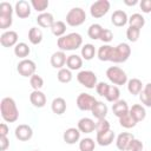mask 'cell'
Instances as JSON below:
<instances>
[{
	"instance_id": "1",
	"label": "cell",
	"mask_w": 151,
	"mask_h": 151,
	"mask_svg": "<svg viewBox=\"0 0 151 151\" xmlns=\"http://www.w3.org/2000/svg\"><path fill=\"white\" fill-rule=\"evenodd\" d=\"M0 112L1 117L6 123H14L19 118V110L13 98L5 97L0 103Z\"/></svg>"
},
{
	"instance_id": "2",
	"label": "cell",
	"mask_w": 151,
	"mask_h": 151,
	"mask_svg": "<svg viewBox=\"0 0 151 151\" xmlns=\"http://www.w3.org/2000/svg\"><path fill=\"white\" fill-rule=\"evenodd\" d=\"M57 45L60 48V51H74L83 45V37L76 32L68 33L64 37L58 38Z\"/></svg>"
},
{
	"instance_id": "3",
	"label": "cell",
	"mask_w": 151,
	"mask_h": 151,
	"mask_svg": "<svg viewBox=\"0 0 151 151\" xmlns=\"http://www.w3.org/2000/svg\"><path fill=\"white\" fill-rule=\"evenodd\" d=\"M106 77L107 79L116 86H120V85H125L129 80H127V76L125 73V71H123L120 67L118 66H110L106 70Z\"/></svg>"
},
{
	"instance_id": "4",
	"label": "cell",
	"mask_w": 151,
	"mask_h": 151,
	"mask_svg": "<svg viewBox=\"0 0 151 151\" xmlns=\"http://www.w3.org/2000/svg\"><path fill=\"white\" fill-rule=\"evenodd\" d=\"M131 55V47L126 42H120L116 47H113L111 61L119 64V63H125Z\"/></svg>"
},
{
	"instance_id": "5",
	"label": "cell",
	"mask_w": 151,
	"mask_h": 151,
	"mask_svg": "<svg viewBox=\"0 0 151 151\" xmlns=\"http://www.w3.org/2000/svg\"><path fill=\"white\" fill-rule=\"evenodd\" d=\"M85 20H86V13L80 7L71 8L66 14V24L72 27L83 25L85 22Z\"/></svg>"
},
{
	"instance_id": "6",
	"label": "cell",
	"mask_w": 151,
	"mask_h": 151,
	"mask_svg": "<svg viewBox=\"0 0 151 151\" xmlns=\"http://www.w3.org/2000/svg\"><path fill=\"white\" fill-rule=\"evenodd\" d=\"M77 80L80 85L85 86L86 88H94L98 84V79L94 72L90 70H83L77 74Z\"/></svg>"
},
{
	"instance_id": "7",
	"label": "cell",
	"mask_w": 151,
	"mask_h": 151,
	"mask_svg": "<svg viewBox=\"0 0 151 151\" xmlns=\"http://www.w3.org/2000/svg\"><path fill=\"white\" fill-rule=\"evenodd\" d=\"M111 7V4L109 0H98V1H94L91 7H90V13L93 18L96 19H99L101 17H104L109 9Z\"/></svg>"
},
{
	"instance_id": "8",
	"label": "cell",
	"mask_w": 151,
	"mask_h": 151,
	"mask_svg": "<svg viewBox=\"0 0 151 151\" xmlns=\"http://www.w3.org/2000/svg\"><path fill=\"white\" fill-rule=\"evenodd\" d=\"M35 70H37V65L31 59H22L17 65V71L22 77H29L31 78L33 74H35Z\"/></svg>"
},
{
	"instance_id": "9",
	"label": "cell",
	"mask_w": 151,
	"mask_h": 151,
	"mask_svg": "<svg viewBox=\"0 0 151 151\" xmlns=\"http://www.w3.org/2000/svg\"><path fill=\"white\" fill-rule=\"evenodd\" d=\"M97 99L88 93H80L77 97V106L81 111H91Z\"/></svg>"
},
{
	"instance_id": "10",
	"label": "cell",
	"mask_w": 151,
	"mask_h": 151,
	"mask_svg": "<svg viewBox=\"0 0 151 151\" xmlns=\"http://www.w3.org/2000/svg\"><path fill=\"white\" fill-rule=\"evenodd\" d=\"M14 12L20 19H26L31 15V2L26 0H19L15 2Z\"/></svg>"
},
{
	"instance_id": "11",
	"label": "cell",
	"mask_w": 151,
	"mask_h": 151,
	"mask_svg": "<svg viewBox=\"0 0 151 151\" xmlns=\"http://www.w3.org/2000/svg\"><path fill=\"white\" fill-rule=\"evenodd\" d=\"M15 137L17 139H19L20 142H27L32 138L33 136V130L29 125L27 124H20L15 127Z\"/></svg>"
},
{
	"instance_id": "12",
	"label": "cell",
	"mask_w": 151,
	"mask_h": 151,
	"mask_svg": "<svg viewBox=\"0 0 151 151\" xmlns=\"http://www.w3.org/2000/svg\"><path fill=\"white\" fill-rule=\"evenodd\" d=\"M0 44L4 47H12L18 44V33L15 31H6L0 35Z\"/></svg>"
},
{
	"instance_id": "13",
	"label": "cell",
	"mask_w": 151,
	"mask_h": 151,
	"mask_svg": "<svg viewBox=\"0 0 151 151\" xmlns=\"http://www.w3.org/2000/svg\"><path fill=\"white\" fill-rule=\"evenodd\" d=\"M111 22L116 27H123L124 25H126L129 22V18H127L126 12H124L123 9L114 11L111 15Z\"/></svg>"
},
{
	"instance_id": "14",
	"label": "cell",
	"mask_w": 151,
	"mask_h": 151,
	"mask_svg": "<svg viewBox=\"0 0 151 151\" xmlns=\"http://www.w3.org/2000/svg\"><path fill=\"white\" fill-rule=\"evenodd\" d=\"M46 96L41 92V91H38V90H33L32 93L29 94V101L31 104L34 106V107H38V109H41L46 105Z\"/></svg>"
},
{
	"instance_id": "15",
	"label": "cell",
	"mask_w": 151,
	"mask_h": 151,
	"mask_svg": "<svg viewBox=\"0 0 151 151\" xmlns=\"http://www.w3.org/2000/svg\"><path fill=\"white\" fill-rule=\"evenodd\" d=\"M80 132L83 133H91L96 130V123L93 119L91 118H87V117H84L81 119H79L78 122V127H77Z\"/></svg>"
},
{
	"instance_id": "16",
	"label": "cell",
	"mask_w": 151,
	"mask_h": 151,
	"mask_svg": "<svg viewBox=\"0 0 151 151\" xmlns=\"http://www.w3.org/2000/svg\"><path fill=\"white\" fill-rule=\"evenodd\" d=\"M80 133L81 132L78 129H76V127H68L67 130H65V132L63 134L64 142L66 144H76L80 139Z\"/></svg>"
},
{
	"instance_id": "17",
	"label": "cell",
	"mask_w": 151,
	"mask_h": 151,
	"mask_svg": "<svg viewBox=\"0 0 151 151\" xmlns=\"http://www.w3.org/2000/svg\"><path fill=\"white\" fill-rule=\"evenodd\" d=\"M133 134L130 132H122L120 134H118L117 139H116V145L120 151H126L130 142L133 139Z\"/></svg>"
},
{
	"instance_id": "18",
	"label": "cell",
	"mask_w": 151,
	"mask_h": 151,
	"mask_svg": "<svg viewBox=\"0 0 151 151\" xmlns=\"http://www.w3.org/2000/svg\"><path fill=\"white\" fill-rule=\"evenodd\" d=\"M66 60H67V57L65 54L64 51H58V52H54L52 55H51V65L54 67V68H64V65L66 64Z\"/></svg>"
},
{
	"instance_id": "19",
	"label": "cell",
	"mask_w": 151,
	"mask_h": 151,
	"mask_svg": "<svg viewBox=\"0 0 151 151\" xmlns=\"http://www.w3.org/2000/svg\"><path fill=\"white\" fill-rule=\"evenodd\" d=\"M112 111H113V114L118 118H122L123 116L127 114L129 111H130V107L127 105V103L125 100H122L119 99L118 101L113 103L112 104Z\"/></svg>"
},
{
	"instance_id": "20",
	"label": "cell",
	"mask_w": 151,
	"mask_h": 151,
	"mask_svg": "<svg viewBox=\"0 0 151 151\" xmlns=\"http://www.w3.org/2000/svg\"><path fill=\"white\" fill-rule=\"evenodd\" d=\"M113 140H114V132L112 130H109V131L101 132V133H97L96 142L100 146H109L113 143Z\"/></svg>"
},
{
	"instance_id": "21",
	"label": "cell",
	"mask_w": 151,
	"mask_h": 151,
	"mask_svg": "<svg viewBox=\"0 0 151 151\" xmlns=\"http://www.w3.org/2000/svg\"><path fill=\"white\" fill-rule=\"evenodd\" d=\"M54 18H53V14L48 13V12H44V13H40L38 17H37V22L40 27H44V28H51L52 25L54 24Z\"/></svg>"
},
{
	"instance_id": "22",
	"label": "cell",
	"mask_w": 151,
	"mask_h": 151,
	"mask_svg": "<svg viewBox=\"0 0 151 151\" xmlns=\"http://www.w3.org/2000/svg\"><path fill=\"white\" fill-rule=\"evenodd\" d=\"M129 113L133 117V119L138 123V122H142L145 119L146 117V111H145V107L140 104H134L130 107V111Z\"/></svg>"
},
{
	"instance_id": "23",
	"label": "cell",
	"mask_w": 151,
	"mask_h": 151,
	"mask_svg": "<svg viewBox=\"0 0 151 151\" xmlns=\"http://www.w3.org/2000/svg\"><path fill=\"white\" fill-rule=\"evenodd\" d=\"M107 110H109V109H107V105H106V104H104L103 101H98V100H97L96 104L93 105L91 112H92V114H93L94 118H97V119H103V118L106 117Z\"/></svg>"
},
{
	"instance_id": "24",
	"label": "cell",
	"mask_w": 151,
	"mask_h": 151,
	"mask_svg": "<svg viewBox=\"0 0 151 151\" xmlns=\"http://www.w3.org/2000/svg\"><path fill=\"white\" fill-rule=\"evenodd\" d=\"M51 109L53 111V113L60 116L63 113H65L66 111V100L63 98V97H57L52 100V104H51Z\"/></svg>"
},
{
	"instance_id": "25",
	"label": "cell",
	"mask_w": 151,
	"mask_h": 151,
	"mask_svg": "<svg viewBox=\"0 0 151 151\" xmlns=\"http://www.w3.org/2000/svg\"><path fill=\"white\" fill-rule=\"evenodd\" d=\"M66 66L71 71H76V70L81 68V66H83V58L80 55H78V54H71V55L67 57Z\"/></svg>"
},
{
	"instance_id": "26",
	"label": "cell",
	"mask_w": 151,
	"mask_h": 151,
	"mask_svg": "<svg viewBox=\"0 0 151 151\" xmlns=\"http://www.w3.org/2000/svg\"><path fill=\"white\" fill-rule=\"evenodd\" d=\"M112 52H113V46H111V45H103V46L99 47V50L97 52L98 59L100 61H111Z\"/></svg>"
},
{
	"instance_id": "27",
	"label": "cell",
	"mask_w": 151,
	"mask_h": 151,
	"mask_svg": "<svg viewBox=\"0 0 151 151\" xmlns=\"http://www.w3.org/2000/svg\"><path fill=\"white\" fill-rule=\"evenodd\" d=\"M143 84H142V80L138 79V78H132L127 81V91L132 94V96H137L142 92L143 90Z\"/></svg>"
},
{
	"instance_id": "28",
	"label": "cell",
	"mask_w": 151,
	"mask_h": 151,
	"mask_svg": "<svg viewBox=\"0 0 151 151\" xmlns=\"http://www.w3.org/2000/svg\"><path fill=\"white\" fill-rule=\"evenodd\" d=\"M139 99L142 101V104H144L147 107H151V83H147L142 92L139 93Z\"/></svg>"
},
{
	"instance_id": "29",
	"label": "cell",
	"mask_w": 151,
	"mask_h": 151,
	"mask_svg": "<svg viewBox=\"0 0 151 151\" xmlns=\"http://www.w3.org/2000/svg\"><path fill=\"white\" fill-rule=\"evenodd\" d=\"M29 53H31V48L28 47V45L26 42H18L14 46V54L18 58L26 59V57H28Z\"/></svg>"
},
{
	"instance_id": "30",
	"label": "cell",
	"mask_w": 151,
	"mask_h": 151,
	"mask_svg": "<svg viewBox=\"0 0 151 151\" xmlns=\"http://www.w3.org/2000/svg\"><path fill=\"white\" fill-rule=\"evenodd\" d=\"M28 40L33 45H38L42 41V32L38 27H32L28 31Z\"/></svg>"
},
{
	"instance_id": "31",
	"label": "cell",
	"mask_w": 151,
	"mask_h": 151,
	"mask_svg": "<svg viewBox=\"0 0 151 151\" xmlns=\"http://www.w3.org/2000/svg\"><path fill=\"white\" fill-rule=\"evenodd\" d=\"M51 32L53 35L60 38V37H64L65 35V32H66V24L61 20H57L54 21V24L52 25L51 27Z\"/></svg>"
},
{
	"instance_id": "32",
	"label": "cell",
	"mask_w": 151,
	"mask_h": 151,
	"mask_svg": "<svg viewBox=\"0 0 151 151\" xmlns=\"http://www.w3.org/2000/svg\"><path fill=\"white\" fill-rule=\"evenodd\" d=\"M129 25H130L131 27H137V28L142 29L143 26L145 25V19H144V17H143L142 14L134 13V14H132V15L129 18Z\"/></svg>"
},
{
	"instance_id": "33",
	"label": "cell",
	"mask_w": 151,
	"mask_h": 151,
	"mask_svg": "<svg viewBox=\"0 0 151 151\" xmlns=\"http://www.w3.org/2000/svg\"><path fill=\"white\" fill-rule=\"evenodd\" d=\"M106 100L110 101V103H116L119 100L120 98V91H119V87L116 86V85H110L109 87V91H107V94H106Z\"/></svg>"
},
{
	"instance_id": "34",
	"label": "cell",
	"mask_w": 151,
	"mask_h": 151,
	"mask_svg": "<svg viewBox=\"0 0 151 151\" xmlns=\"http://www.w3.org/2000/svg\"><path fill=\"white\" fill-rule=\"evenodd\" d=\"M80 53H81V58H83V59H85V60H91V59L94 57V54H96V47H94V45H92V44H85V45L81 47Z\"/></svg>"
},
{
	"instance_id": "35",
	"label": "cell",
	"mask_w": 151,
	"mask_h": 151,
	"mask_svg": "<svg viewBox=\"0 0 151 151\" xmlns=\"http://www.w3.org/2000/svg\"><path fill=\"white\" fill-rule=\"evenodd\" d=\"M103 32V27L99 24H92L87 29V35L92 40H98L100 38V34Z\"/></svg>"
},
{
	"instance_id": "36",
	"label": "cell",
	"mask_w": 151,
	"mask_h": 151,
	"mask_svg": "<svg viewBox=\"0 0 151 151\" xmlns=\"http://www.w3.org/2000/svg\"><path fill=\"white\" fill-rule=\"evenodd\" d=\"M57 78H58V80L60 81V83H63V84H67V83H70L71 80H72V72H71V70H68L67 67L65 68H60L59 71H58V74H57Z\"/></svg>"
},
{
	"instance_id": "37",
	"label": "cell",
	"mask_w": 151,
	"mask_h": 151,
	"mask_svg": "<svg viewBox=\"0 0 151 151\" xmlns=\"http://www.w3.org/2000/svg\"><path fill=\"white\" fill-rule=\"evenodd\" d=\"M96 142L92 138H83L79 142V150L80 151H94Z\"/></svg>"
},
{
	"instance_id": "38",
	"label": "cell",
	"mask_w": 151,
	"mask_h": 151,
	"mask_svg": "<svg viewBox=\"0 0 151 151\" xmlns=\"http://www.w3.org/2000/svg\"><path fill=\"white\" fill-rule=\"evenodd\" d=\"M119 124H120V126H123L125 129H132L137 125V122L133 119V117L130 113H127V114L123 116L122 118H119Z\"/></svg>"
},
{
	"instance_id": "39",
	"label": "cell",
	"mask_w": 151,
	"mask_h": 151,
	"mask_svg": "<svg viewBox=\"0 0 151 151\" xmlns=\"http://www.w3.org/2000/svg\"><path fill=\"white\" fill-rule=\"evenodd\" d=\"M48 5H50L48 0H32L31 1V6L33 7V9H35L39 13H44L47 9Z\"/></svg>"
},
{
	"instance_id": "40",
	"label": "cell",
	"mask_w": 151,
	"mask_h": 151,
	"mask_svg": "<svg viewBox=\"0 0 151 151\" xmlns=\"http://www.w3.org/2000/svg\"><path fill=\"white\" fill-rule=\"evenodd\" d=\"M109 130H111V127H110V122L106 118H103V119H98L97 120V123H96V132L97 133L106 132Z\"/></svg>"
},
{
	"instance_id": "41",
	"label": "cell",
	"mask_w": 151,
	"mask_h": 151,
	"mask_svg": "<svg viewBox=\"0 0 151 151\" xmlns=\"http://www.w3.org/2000/svg\"><path fill=\"white\" fill-rule=\"evenodd\" d=\"M140 35V29L137 28V27H131L129 26V28L126 29V38L129 39V41H132V42H136L138 40Z\"/></svg>"
},
{
	"instance_id": "42",
	"label": "cell",
	"mask_w": 151,
	"mask_h": 151,
	"mask_svg": "<svg viewBox=\"0 0 151 151\" xmlns=\"http://www.w3.org/2000/svg\"><path fill=\"white\" fill-rule=\"evenodd\" d=\"M29 84H31V86H32L33 90L40 91V88L44 86V79L40 76H38V74H33L29 78Z\"/></svg>"
},
{
	"instance_id": "43",
	"label": "cell",
	"mask_w": 151,
	"mask_h": 151,
	"mask_svg": "<svg viewBox=\"0 0 151 151\" xmlns=\"http://www.w3.org/2000/svg\"><path fill=\"white\" fill-rule=\"evenodd\" d=\"M14 12L12 5L7 1H2L0 4V15H12Z\"/></svg>"
},
{
	"instance_id": "44",
	"label": "cell",
	"mask_w": 151,
	"mask_h": 151,
	"mask_svg": "<svg viewBox=\"0 0 151 151\" xmlns=\"http://www.w3.org/2000/svg\"><path fill=\"white\" fill-rule=\"evenodd\" d=\"M143 147H144L143 143H142L139 139L133 138V139L130 142V144H129L126 151H143Z\"/></svg>"
},
{
	"instance_id": "45",
	"label": "cell",
	"mask_w": 151,
	"mask_h": 151,
	"mask_svg": "<svg viewBox=\"0 0 151 151\" xmlns=\"http://www.w3.org/2000/svg\"><path fill=\"white\" fill-rule=\"evenodd\" d=\"M13 19L12 15H0V28L1 29H7L12 26Z\"/></svg>"
},
{
	"instance_id": "46",
	"label": "cell",
	"mask_w": 151,
	"mask_h": 151,
	"mask_svg": "<svg viewBox=\"0 0 151 151\" xmlns=\"http://www.w3.org/2000/svg\"><path fill=\"white\" fill-rule=\"evenodd\" d=\"M109 87H110V85H109L107 83H105V81H99V83L97 84V86H96V91H97V93H98L99 96L106 97L107 91H109Z\"/></svg>"
},
{
	"instance_id": "47",
	"label": "cell",
	"mask_w": 151,
	"mask_h": 151,
	"mask_svg": "<svg viewBox=\"0 0 151 151\" xmlns=\"http://www.w3.org/2000/svg\"><path fill=\"white\" fill-rule=\"evenodd\" d=\"M112 39H113V33H112V31L109 29V28H103V32H101V34H100L99 40H101L103 42H110Z\"/></svg>"
},
{
	"instance_id": "48",
	"label": "cell",
	"mask_w": 151,
	"mask_h": 151,
	"mask_svg": "<svg viewBox=\"0 0 151 151\" xmlns=\"http://www.w3.org/2000/svg\"><path fill=\"white\" fill-rule=\"evenodd\" d=\"M139 7L144 13H151V0H142L139 2Z\"/></svg>"
},
{
	"instance_id": "49",
	"label": "cell",
	"mask_w": 151,
	"mask_h": 151,
	"mask_svg": "<svg viewBox=\"0 0 151 151\" xmlns=\"http://www.w3.org/2000/svg\"><path fill=\"white\" fill-rule=\"evenodd\" d=\"M8 146H9V140H8L7 136H0V150L6 151Z\"/></svg>"
},
{
	"instance_id": "50",
	"label": "cell",
	"mask_w": 151,
	"mask_h": 151,
	"mask_svg": "<svg viewBox=\"0 0 151 151\" xmlns=\"http://www.w3.org/2000/svg\"><path fill=\"white\" fill-rule=\"evenodd\" d=\"M9 132V127L6 123H1L0 124V136H7Z\"/></svg>"
},
{
	"instance_id": "51",
	"label": "cell",
	"mask_w": 151,
	"mask_h": 151,
	"mask_svg": "<svg viewBox=\"0 0 151 151\" xmlns=\"http://www.w3.org/2000/svg\"><path fill=\"white\" fill-rule=\"evenodd\" d=\"M124 4L127 6H134L138 4V0H124Z\"/></svg>"
},
{
	"instance_id": "52",
	"label": "cell",
	"mask_w": 151,
	"mask_h": 151,
	"mask_svg": "<svg viewBox=\"0 0 151 151\" xmlns=\"http://www.w3.org/2000/svg\"><path fill=\"white\" fill-rule=\"evenodd\" d=\"M35 151H38V150H35Z\"/></svg>"
}]
</instances>
